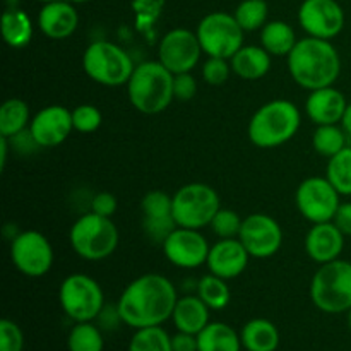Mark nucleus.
I'll use <instances>...</instances> for the list:
<instances>
[{
	"label": "nucleus",
	"mask_w": 351,
	"mask_h": 351,
	"mask_svg": "<svg viewBox=\"0 0 351 351\" xmlns=\"http://www.w3.org/2000/svg\"><path fill=\"white\" fill-rule=\"evenodd\" d=\"M326 177L341 195H351V146L329 158Z\"/></svg>",
	"instance_id": "obj_32"
},
{
	"label": "nucleus",
	"mask_w": 351,
	"mask_h": 351,
	"mask_svg": "<svg viewBox=\"0 0 351 351\" xmlns=\"http://www.w3.org/2000/svg\"><path fill=\"white\" fill-rule=\"evenodd\" d=\"M201 55L202 47L197 33L185 27L168 31L158 45V60L175 75L191 72L199 64Z\"/></svg>",
	"instance_id": "obj_13"
},
{
	"label": "nucleus",
	"mask_w": 351,
	"mask_h": 351,
	"mask_svg": "<svg viewBox=\"0 0 351 351\" xmlns=\"http://www.w3.org/2000/svg\"><path fill=\"white\" fill-rule=\"evenodd\" d=\"M250 254L239 239H219L209 249L208 269L215 276L223 280H233L247 269Z\"/></svg>",
	"instance_id": "obj_18"
},
{
	"label": "nucleus",
	"mask_w": 351,
	"mask_h": 351,
	"mask_svg": "<svg viewBox=\"0 0 351 351\" xmlns=\"http://www.w3.org/2000/svg\"><path fill=\"white\" fill-rule=\"evenodd\" d=\"M332 223L341 230L343 235L351 237V202H341L339 204Z\"/></svg>",
	"instance_id": "obj_44"
},
{
	"label": "nucleus",
	"mask_w": 351,
	"mask_h": 351,
	"mask_svg": "<svg viewBox=\"0 0 351 351\" xmlns=\"http://www.w3.org/2000/svg\"><path fill=\"white\" fill-rule=\"evenodd\" d=\"M117 204H119V202H117L115 195L110 194V192H98L91 201V211L99 216L110 218V216L115 215Z\"/></svg>",
	"instance_id": "obj_42"
},
{
	"label": "nucleus",
	"mask_w": 351,
	"mask_h": 351,
	"mask_svg": "<svg viewBox=\"0 0 351 351\" xmlns=\"http://www.w3.org/2000/svg\"><path fill=\"white\" fill-rule=\"evenodd\" d=\"M141 211H143V219L173 218V197L165 194L163 191L147 192L141 201Z\"/></svg>",
	"instance_id": "obj_35"
},
{
	"label": "nucleus",
	"mask_w": 351,
	"mask_h": 351,
	"mask_svg": "<svg viewBox=\"0 0 351 351\" xmlns=\"http://www.w3.org/2000/svg\"><path fill=\"white\" fill-rule=\"evenodd\" d=\"M209 243L199 230L177 228L163 242L165 257L182 269H195L208 263Z\"/></svg>",
	"instance_id": "obj_16"
},
{
	"label": "nucleus",
	"mask_w": 351,
	"mask_h": 351,
	"mask_svg": "<svg viewBox=\"0 0 351 351\" xmlns=\"http://www.w3.org/2000/svg\"><path fill=\"white\" fill-rule=\"evenodd\" d=\"M312 146L317 151L321 156L332 158L338 154L339 151L345 149L348 146V137H346V130L339 127L338 123H331V125H317L314 137H312Z\"/></svg>",
	"instance_id": "obj_29"
},
{
	"label": "nucleus",
	"mask_w": 351,
	"mask_h": 351,
	"mask_svg": "<svg viewBox=\"0 0 351 351\" xmlns=\"http://www.w3.org/2000/svg\"><path fill=\"white\" fill-rule=\"evenodd\" d=\"M58 300L64 314L74 322L96 321L105 307V295L96 280L86 274H71L60 285Z\"/></svg>",
	"instance_id": "obj_9"
},
{
	"label": "nucleus",
	"mask_w": 351,
	"mask_h": 351,
	"mask_svg": "<svg viewBox=\"0 0 351 351\" xmlns=\"http://www.w3.org/2000/svg\"><path fill=\"white\" fill-rule=\"evenodd\" d=\"M101 112L93 105H79L72 110V123L77 132H95L101 125Z\"/></svg>",
	"instance_id": "obj_37"
},
{
	"label": "nucleus",
	"mask_w": 351,
	"mask_h": 351,
	"mask_svg": "<svg viewBox=\"0 0 351 351\" xmlns=\"http://www.w3.org/2000/svg\"><path fill=\"white\" fill-rule=\"evenodd\" d=\"M298 23L308 36L331 41L345 27V10L336 0H304Z\"/></svg>",
	"instance_id": "obj_15"
},
{
	"label": "nucleus",
	"mask_w": 351,
	"mask_h": 351,
	"mask_svg": "<svg viewBox=\"0 0 351 351\" xmlns=\"http://www.w3.org/2000/svg\"><path fill=\"white\" fill-rule=\"evenodd\" d=\"M297 41L293 27L285 21H269L261 29V47L273 57H288Z\"/></svg>",
	"instance_id": "obj_26"
},
{
	"label": "nucleus",
	"mask_w": 351,
	"mask_h": 351,
	"mask_svg": "<svg viewBox=\"0 0 351 351\" xmlns=\"http://www.w3.org/2000/svg\"><path fill=\"white\" fill-rule=\"evenodd\" d=\"M195 33L208 57L232 58L243 47L245 31L233 14L211 12L202 17Z\"/></svg>",
	"instance_id": "obj_10"
},
{
	"label": "nucleus",
	"mask_w": 351,
	"mask_h": 351,
	"mask_svg": "<svg viewBox=\"0 0 351 351\" xmlns=\"http://www.w3.org/2000/svg\"><path fill=\"white\" fill-rule=\"evenodd\" d=\"M69 240L74 252L84 261H103L115 252L119 230L110 218L89 211L75 219Z\"/></svg>",
	"instance_id": "obj_6"
},
{
	"label": "nucleus",
	"mask_w": 351,
	"mask_h": 351,
	"mask_svg": "<svg viewBox=\"0 0 351 351\" xmlns=\"http://www.w3.org/2000/svg\"><path fill=\"white\" fill-rule=\"evenodd\" d=\"M173 79L175 74L160 60H147L136 65L127 82L129 101L144 115L165 112L175 99Z\"/></svg>",
	"instance_id": "obj_3"
},
{
	"label": "nucleus",
	"mask_w": 351,
	"mask_h": 351,
	"mask_svg": "<svg viewBox=\"0 0 351 351\" xmlns=\"http://www.w3.org/2000/svg\"><path fill=\"white\" fill-rule=\"evenodd\" d=\"M267 14H269V9H267L266 0H242L233 16L240 27L245 33H250V31L263 29L264 24L267 23Z\"/></svg>",
	"instance_id": "obj_34"
},
{
	"label": "nucleus",
	"mask_w": 351,
	"mask_h": 351,
	"mask_svg": "<svg viewBox=\"0 0 351 351\" xmlns=\"http://www.w3.org/2000/svg\"><path fill=\"white\" fill-rule=\"evenodd\" d=\"M341 125H343V129L346 130V134L351 136V103H348V106H346V112H345V117H343V120H341Z\"/></svg>",
	"instance_id": "obj_47"
},
{
	"label": "nucleus",
	"mask_w": 351,
	"mask_h": 351,
	"mask_svg": "<svg viewBox=\"0 0 351 351\" xmlns=\"http://www.w3.org/2000/svg\"><path fill=\"white\" fill-rule=\"evenodd\" d=\"M271 57L273 55L264 50L263 47H257V45H247L245 47L243 45L230 58V64H232V71L239 77L247 79V81H257V79H263L269 72Z\"/></svg>",
	"instance_id": "obj_23"
},
{
	"label": "nucleus",
	"mask_w": 351,
	"mask_h": 351,
	"mask_svg": "<svg viewBox=\"0 0 351 351\" xmlns=\"http://www.w3.org/2000/svg\"><path fill=\"white\" fill-rule=\"evenodd\" d=\"M24 335L19 326L10 319L0 321V351H23Z\"/></svg>",
	"instance_id": "obj_39"
},
{
	"label": "nucleus",
	"mask_w": 351,
	"mask_h": 351,
	"mask_svg": "<svg viewBox=\"0 0 351 351\" xmlns=\"http://www.w3.org/2000/svg\"><path fill=\"white\" fill-rule=\"evenodd\" d=\"M230 74H232V64L228 62V58L209 57L202 64V77L211 86L225 84L230 79Z\"/></svg>",
	"instance_id": "obj_38"
},
{
	"label": "nucleus",
	"mask_w": 351,
	"mask_h": 351,
	"mask_svg": "<svg viewBox=\"0 0 351 351\" xmlns=\"http://www.w3.org/2000/svg\"><path fill=\"white\" fill-rule=\"evenodd\" d=\"M345 249V235L332 221L317 223L305 237V250L314 263L326 264L339 259Z\"/></svg>",
	"instance_id": "obj_19"
},
{
	"label": "nucleus",
	"mask_w": 351,
	"mask_h": 351,
	"mask_svg": "<svg viewBox=\"0 0 351 351\" xmlns=\"http://www.w3.org/2000/svg\"><path fill=\"white\" fill-rule=\"evenodd\" d=\"M129 351H173L171 336L161 326L136 329L130 338Z\"/></svg>",
	"instance_id": "obj_33"
},
{
	"label": "nucleus",
	"mask_w": 351,
	"mask_h": 351,
	"mask_svg": "<svg viewBox=\"0 0 351 351\" xmlns=\"http://www.w3.org/2000/svg\"><path fill=\"white\" fill-rule=\"evenodd\" d=\"M300 123V110L295 103L288 99H273L254 113L247 134L254 146L273 149L293 139Z\"/></svg>",
	"instance_id": "obj_4"
},
{
	"label": "nucleus",
	"mask_w": 351,
	"mask_h": 351,
	"mask_svg": "<svg viewBox=\"0 0 351 351\" xmlns=\"http://www.w3.org/2000/svg\"><path fill=\"white\" fill-rule=\"evenodd\" d=\"M288 71L298 86L315 91L338 81L341 74V58L329 40L302 38L288 55Z\"/></svg>",
	"instance_id": "obj_2"
},
{
	"label": "nucleus",
	"mask_w": 351,
	"mask_h": 351,
	"mask_svg": "<svg viewBox=\"0 0 351 351\" xmlns=\"http://www.w3.org/2000/svg\"><path fill=\"white\" fill-rule=\"evenodd\" d=\"M197 93V82L192 77L191 72H184V74H177L173 79V95L175 99L180 101H189Z\"/></svg>",
	"instance_id": "obj_40"
},
{
	"label": "nucleus",
	"mask_w": 351,
	"mask_h": 351,
	"mask_svg": "<svg viewBox=\"0 0 351 351\" xmlns=\"http://www.w3.org/2000/svg\"><path fill=\"white\" fill-rule=\"evenodd\" d=\"M239 240L243 243L250 257L267 259L281 249L283 230H281L280 223L271 218L269 215L254 213L243 219Z\"/></svg>",
	"instance_id": "obj_14"
},
{
	"label": "nucleus",
	"mask_w": 351,
	"mask_h": 351,
	"mask_svg": "<svg viewBox=\"0 0 351 351\" xmlns=\"http://www.w3.org/2000/svg\"><path fill=\"white\" fill-rule=\"evenodd\" d=\"M82 69L86 75L98 84L117 88L129 82L136 65L122 47L112 41L98 40L86 48Z\"/></svg>",
	"instance_id": "obj_7"
},
{
	"label": "nucleus",
	"mask_w": 351,
	"mask_h": 351,
	"mask_svg": "<svg viewBox=\"0 0 351 351\" xmlns=\"http://www.w3.org/2000/svg\"><path fill=\"white\" fill-rule=\"evenodd\" d=\"M240 335L225 322H209L197 335V351H240Z\"/></svg>",
	"instance_id": "obj_25"
},
{
	"label": "nucleus",
	"mask_w": 351,
	"mask_h": 351,
	"mask_svg": "<svg viewBox=\"0 0 351 351\" xmlns=\"http://www.w3.org/2000/svg\"><path fill=\"white\" fill-rule=\"evenodd\" d=\"M72 3H86V2H89V0H71Z\"/></svg>",
	"instance_id": "obj_48"
},
{
	"label": "nucleus",
	"mask_w": 351,
	"mask_h": 351,
	"mask_svg": "<svg viewBox=\"0 0 351 351\" xmlns=\"http://www.w3.org/2000/svg\"><path fill=\"white\" fill-rule=\"evenodd\" d=\"M243 219L232 209H219L211 221V230L219 239H239Z\"/></svg>",
	"instance_id": "obj_36"
},
{
	"label": "nucleus",
	"mask_w": 351,
	"mask_h": 351,
	"mask_svg": "<svg viewBox=\"0 0 351 351\" xmlns=\"http://www.w3.org/2000/svg\"><path fill=\"white\" fill-rule=\"evenodd\" d=\"M346 106H348V101L345 95L335 86H328V88L311 91L305 101V113L317 125H331V123L341 122Z\"/></svg>",
	"instance_id": "obj_21"
},
{
	"label": "nucleus",
	"mask_w": 351,
	"mask_h": 351,
	"mask_svg": "<svg viewBox=\"0 0 351 351\" xmlns=\"http://www.w3.org/2000/svg\"><path fill=\"white\" fill-rule=\"evenodd\" d=\"M79 16L71 0L43 3L38 14V26L50 40H65L77 29Z\"/></svg>",
	"instance_id": "obj_20"
},
{
	"label": "nucleus",
	"mask_w": 351,
	"mask_h": 351,
	"mask_svg": "<svg viewBox=\"0 0 351 351\" xmlns=\"http://www.w3.org/2000/svg\"><path fill=\"white\" fill-rule=\"evenodd\" d=\"M348 326H350V329H351V308L348 311Z\"/></svg>",
	"instance_id": "obj_49"
},
{
	"label": "nucleus",
	"mask_w": 351,
	"mask_h": 351,
	"mask_svg": "<svg viewBox=\"0 0 351 351\" xmlns=\"http://www.w3.org/2000/svg\"><path fill=\"white\" fill-rule=\"evenodd\" d=\"M311 300L326 314L351 308V263L343 259L321 264L311 281Z\"/></svg>",
	"instance_id": "obj_5"
},
{
	"label": "nucleus",
	"mask_w": 351,
	"mask_h": 351,
	"mask_svg": "<svg viewBox=\"0 0 351 351\" xmlns=\"http://www.w3.org/2000/svg\"><path fill=\"white\" fill-rule=\"evenodd\" d=\"M209 311L211 308L201 298L187 295V297L177 300L171 321H173L177 331L197 336L209 324Z\"/></svg>",
	"instance_id": "obj_22"
},
{
	"label": "nucleus",
	"mask_w": 351,
	"mask_h": 351,
	"mask_svg": "<svg viewBox=\"0 0 351 351\" xmlns=\"http://www.w3.org/2000/svg\"><path fill=\"white\" fill-rule=\"evenodd\" d=\"M9 143L12 144L14 149H16L19 154H33L36 153L38 149H41V146L36 143L33 134H31L29 127H27L26 130H23V132L17 134V136L10 137Z\"/></svg>",
	"instance_id": "obj_43"
},
{
	"label": "nucleus",
	"mask_w": 351,
	"mask_h": 351,
	"mask_svg": "<svg viewBox=\"0 0 351 351\" xmlns=\"http://www.w3.org/2000/svg\"><path fill=\"white\" fill-rule=\"evenodd\" d=\"M240 339L247 351H276L280 346V331L267 319H252L242 328Z\"/></svg>",
	"instance_id": "obj_24"
},
{
	"label": "nucleus",
	"mask_w": 351,
	"mask_h": 351,
	"mask_svg": "<svg viewBox=\"0 0 351 351\" xmlns=\"http://www.w3.org/2000/svg\"><path fill=\"white\" fill-rule=\"evenodd\" d=\"M29 130L41 147L60 146L74 130L72 112L62 105H50L31 119Z\"/></svg>",
	"instance_id": "obj_17"
},
{
	"label": "nucleus",
	"mask_w": 351,
	"mask_h": 351,
	"mask_svg": "<svg viewBox=\"0 0 351 351\" xmlns=\"http://www.w3.org/2000/svg\"><path fill=\"white\" fill-rule=\"evenodd\" d=\"M96 322H98V328L101 331H115L119 329V326L122 324V315H120L119 305H106L101 308V312L96 317Z\"/></svg>",
	"instance_id": "obj_41"
},
{
	"label": "nucleus",
	"mask_w": 351,
	"mask_h": 351,
	"mask_svg": "<svg viewBox=\"0 0 351 351\" xmlns=\"http://www.w3.org/2000/svg\"><path fill=\"white\" fill-rule=\"evenodd\" d=\"M9 139L7 137L0 136V168H5L7 163V149H9Z\"/></svg>",
	"instance_id": "obj_46"
},
{
	"label": "nucleus",
	"mask_w": 351,
	"mask_h": 351,
	"mask_svg": "<svg viewBox=\"0 0 351 351\" xmlns=\"http://www.w3.org/2000/svg\"><path fill=\"white\" fill-rule=\"evenodd\" d=\"M31 123L29 106L19 98H10L0 106V136L10 137L17 136L26 130Z\"/></svg>",
	"instance_id": "obj_28"
},
{
	"label": "nucleus",
	"mask_w": 351,
	"mask_h": 351,
	"mask_svg": "<svg viewBox=\"0 0 351 351\" xmlns=\"http://www.w3.org/2000/svg\"><path fill=\"white\" fill-rule=\"evenodd\" d=\"M171 350L173 351H197V336L180 332L171 336Z\"/></svg>",
	"instance_id": "obj_45"
},
{
	"label": "nucleus",
	"mask_w": 351,
	"mask_h": 351,
	"mask_svg": "<svg viewBox=\"0 0 351 351\" xmlns=\"http://www.w3.org/2000/svg\"><path fill=\"white\" fill-rule=\"evenodd\" d=\"M219 209L218 192L201 182L184 185L173 194V218L180 228H204L211 225Z\"/></svg>",
	"instance_id": "obj_8"
},
{
	"label": "nucleus",
	"mask_w": 351,
	"mask_h": 351,
	"mask_svg": "<svg viewBox=\"0 0 351 351\" xmlns=\"http://www.w3.org/2000/svg\"><path fill=\"white\" fill-rule=\"evenodd\" d=\"M2 36L10 48H23L33 38V23L21 9H7L2 16Z\"/></svg>",
	"instance_id": "obj_27"
},
{
	"label": "nucleus",
	"mask_w": 351,
	"mask_h": 351,
	"mask_svg": "<svg viewBox=\"0 0 351 351\" xmlns=\"http://www.w3.org/2000/svg\"><path fill=\"white\" fill-rule=\"evenodd\" d=\"M38 2H43V3H48V2H57V0H38Z\"/></svg>",
	"instance_id": "obj_50"
},
{
	"label": "nucleus",
	"mask_w": 351,
	"mask_h": 351,
	"mask_svg": "<svg viewBox=\"0 0 351 351\" xmlns=\"http://www.w3.org/2000/svg\"><path fill=\"white\" fill-rule=\"evenodd\" d=\"M69 351H103L105 339L101 329L93 322H75L67 338Z\"/></svg>",
	"instance_id": "obj_31"
},
{
	"label": "nucleus",
	"mask_w": 351,
	"mask_h": 351,
	"mask_svg": "<svg viewBox=\"0 0 351 351\" xmlns=\"http://www.w3.org/2000/svg\"><path fill=\"white\" fill-rule=\"evenodd\" d=\"M339 194L328 177L305 178L295 192L298 211L312 225L332 221L339 208Z\"/></svg>",
	"instance_id": "obj_11"
},
{
	"label": "nucleus",
	"mask_w": 351,
	"mask_h": 351,
	"mask_svg": "<svg viewBox=\"0 0 351 351\" xmlns=\"http://www.w3.org/2000/svg\"><path fill=\"white\" fill-rule=\"evenodd\" d=\"M197 297L208 305L211 311H223L230 304V288L226 280L215 276L209 273L208 276H202L197 283Z\"/></svg>",
	"instance_id": "obj_30"
},
{
	"label": "nucleus",
	"mask_w": 351,
	"mask_h": 351,
	"mask_svg": "<svg viewBox=\"0 0 351 351\" xmlns=\"http://www.w3.org/2000/svg\"><path fill=\"white\" fill-rule=\"evenodd\" d=\"M177 300L175 285L161 274L151 273L134 280L120 295L117 305L123 324L143 329L161 326L171 319Z\"/></svg>",
	"instance_id": "obj_1"
},
{
	"label": "nucleus",
	"mask_w": 351,
	"mask_h": 351,
	"mask_svg": "<svg viewBox=\"0 0 351 351\" xmlns=\"http://www.w3.org/2000/svg\"><path fill=\"white\" fill-rule=\"evenodd\" d=\"M10 259L16 269L27 278H41L53 266V249L36 230L17 233L10 242Z\"/></svg>",
	"instance_id": "obj_12"
}]
</instances>
